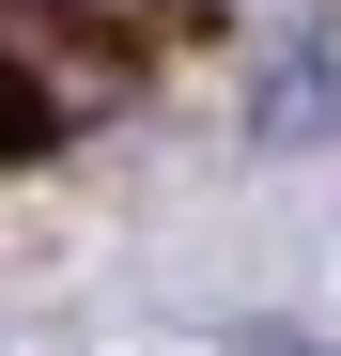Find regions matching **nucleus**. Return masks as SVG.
<instances>
[{"mask_svg":"<svg viewBox=\"0 0 341 356\" xmlns=\"http://www.w3.org/2000/svg\"><path fill=\"white\" fill-rule=\"evenodd\" d=\"M248 140H264V155H310V140H341V47H326V31H295V47L264 63V93H248Z\"/></svg>","mask_w":341,"mask_h":356,"instance_id":"nucleus-1","label":"nucleus"},{"mask_svg":"<svg viewBox=\"0 0 341 356\" xmlns=\"http://www.w3.org/2000/svg\"><path fill=\"white\" fill-rule=\"evenodd\" d=\"M47 140H63V108H47L16 63H0V155H47Z\"/></svg>","mask_w":341,"mask_h":356,"instance_id":"nucleus-2","label":"nucleus"},{"mask_svg":"<svg viewBox=\"0 0 341 356\" xmlns=\"http://www.w3.org/2000/svg\"><path fill=\"white\" fill-rule=\"evenodd\" d=\"M233 356H326V341H310V325H248Z\"/></svg>","mask_w":341,"mask_h":356,"instance_id":"nucleus-3","label":"nucleus"}]
</instances>
